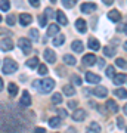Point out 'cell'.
<instances>
[{
	"instance_id": "obj_19",
	"label": "cell",
	"mask_w": 127,
	"mask_h": 133,
	"mask_svg": "<svg viewBox=\"0 0 127 133\" xmlns=\"http://www.w3.org/2000/svg\"><path fill=\"white\" fill-rule=\"evenodd\" d=\"M108 18L111 19V21H114V22H117V21L121 19V14H120L118 10H111L108 14Z\"/></svg>"
},
{
	"instance_id": "obj_16",
	"label": "cell",
	"mask_w": 127,
	"mask_h": 133,
	"mask_svg": "<svg viewBox=\"0 0 127 133\" xmlns=\"http://www.w3.org/2000/svg\"><path fill=\"white\" fill-rule=\"evenodd\" d=\"M86 80L89 83H99L101 81V77L96 76L95 72H86Z\"/></svg>"
},
{
	"instance_id": "obj_38",
	"label": "cell",
	"mask_w": 127,
	"mask_h": 133,
	"mask_svg": "<svg viewBox=\"0 0 127 133\" xmlns=\"http://www.w3.org/2000/svg\"><path fill=\"white\" fill-rule=\"evenodd\" d=\"M15 15H9L8 18H6V22H8V25H15Z\"/></svg>"
},
{
	"instance_id": "obj_40",
	"label": "cell",
	"mask_w": 127,
	"mask_h": 133,
	"mask_svg": "<svg viewBox=\"0 0 127 133\" xmlns=\"http://www.w3.org/2000/svg\"><path fill=\"white\" fill-rule=\"evenodd\" d=\"M62 5L65 6V8H71V6L74 5V0H62Z\"/></svg>"
},
{
	"instance_id": "obj_17",
	"label": "cell",
	"mask_w": 127,
	"mask_h": 133,
	"mask_svg": "<svg viewBox=\"0 0 127 133\" xmlns=\"http://www.w3.org/2000/svg\"><path fill=\"white\" fill-rule=\"evenodd\" d=\"M106 108H108L111 112H117L118 111V105L115 104V101L114 99H108L106 101Z\"/></svg>"
},
{
	"instance_id": "obj_2",
	"label": "cell",
	"mask_w": 127,
	"mask_h": 133,
	"mask_svg": "<svg viewBox=\"0 0 127 133\" xmlns=\"http://www.w3.org/2000/svg\"><path fill=\"white\" fill-rule=\"evenodd\" d=\"M16 70H18V65H16V62L14 59H10V58L5 59V62H3V74H12Z\"/></svg>"
},
{
	"instance_id": "obj_33",
	"label": "cell",
	"mask_w": 127,
	"mask_h": 133,
	"mask_svg": "<svg viewBox=\"0 0 127 133\" xmlns=\"http://www.w3.org/2000/svg\"><path fill=\"white\" fill-rule=\"evenodd\" d=\"M89 129H90V130H92L93 133H99V132H101V126H99L98 123H92Z\"/></svg>"
},
{
	"instance_id": "obj_34",
	"label": "cell",
	"mask_w": 127,
	"mask_h": 133,
	"mask_svg": "<svg viewBox=\"0 0 127 133\" xmlns=\"http://www.w3.org/2000/svg\"><path fill=\"white\" fill-rule=\"evenodd\" d=\"M38 24H40V27H46L47 24V19L44 15H38Z\"/></svg>"
},
{
	"instance_id": "obj_48",
	"label": "cell",
	"mask_w": 127,
	"mask_h": 133,
	"mask_svg": "<svg viewBox=\"0 0 127 133\" xmlns=\"http://www.w3.org/2000/svg\"><path fill=\"white\" fill-rule=\"evenodd\" d=\"M102 2H104L105 5H112V2H114V0H102Z\"/></svg>"
},
{
	"instance_id": "obj_7",
	"label": "cell",
	"mask_w": 127,
	"mask_h": 133,
	"mask_svg": "<svg viewBox=\"0 0 127 133\" xmlns=\"http://www.w3.org/2000/svg\"><path fill=\"white\" fill-rule=\"evenodd\" d=\"M43 55H44V59H46L47 62H50V64H53V62L56 61V55H55V52L50 50V49H46Z\"/></svg>"
},
{
	"instance_id": "obj_36",
	"label": "cell",
	"mask_w": 127,
	"mask_h": 133,
	"mask_svg": "<svg viewBox=\"0 0 127 133\" xmlns=\"http://www.w3.org/2000/svg\"><path fill=\"white\" fill-rule=\"evenodd\" d=\"M44 14H46V18H55V16H53L55 12H53L50 8H46V9H44Z\"/></svg>"
},
{
	"instance_id": "obj_15",
	"label": "cell",
	"mask_w": 127,
	"mask_h": 133,
	"mask_svg": "<svg viewBox=\"0 0 127 133\" xmlns=\"http://www.w3.org/2000/svg\"><path fill=\"white\" fill-rule=\"evenodd\" d=\"M75 28L78 30L80 33H86V30H87V25H86L84 19H77V21H75Z\"/></svg>"
},
{
	"instance_id": "obj_31",
	"label": "cell",
	"mask_w": 127,
	"mask_h": 133,
	"mask_svg": "<svg viewBox=\"0 0 127 133\" xmlns=\"http://www.w3.org/2000/svg\"><path fill=\"white\" fill-rule=\"evenodd\" d=\"M115 95H117L118 98H121V99H126V96H127L126 89H117V90H115Z\"/></svg>"
},
{
	"instance_id": "obj_26",
	"label": "cell",
	"mask_w": 127,
	"mask_h": 133,
	"mask_svg": "<svg viewBox=\"0 0 127 133\" xmlns=\"http://www.w3.org/2000/svg\"><path fill=\"white\" fill-rule=\"evenodd\" d=\"M8 90H9V93L12 96H15L16 93H18V86L15 84V83H9V86H8Z\"/></svg>"
},
{
	"instance_id": "obj_46",
	"label": "cell",
	"mask_w": 127,
	"mask_h": 133,
	"mask_svg": "<svg viewBox=\"0 0 127 133\" xmlns=\"http://www.w3.org/2000/svg\"><path fill=\"white\" fill-rule=\"evenodd\" d=\"M118 31H123V33H126V24H123L121 27H118Z\"/></svg>"
},
{
	"instance_id": "obj_41",
	"label": "cell",
	"mask_w": 127,
	"mask_h": 133,
	"mask_svg": "<svg viewBox=\"0 0 127 133\" xmlns=\"http://www.w3.org/2000/svg\"><path fill=\"white\" fill-rule=\"evenodd\" d=\"M71 80H72V83H75V84H81V78L77 76H72L71 77Z\"/></svg>"
},
{
	"instance_id": "obj_3",
	"label": "cell",
	"mask_w": 127,
	"mask_h": 133,
	"mask_svg": "<svg viewBox=\"0 0 127 133\" xmlns=\"http://www.w3.org/2000/svg\"><path fill=\"white\" fill-rule=\"evenodd\" d=\"M18 44H19V48H21V50H22L24 53H30L31 50H33L31 42H30V40H27V38H24V37L18 40Z\"/></svg>"
},
{
	"instance_id": "obj_51",
	"label": "cell",
	"mask_w": 127,
	"mask_h": 133,
	"mask_svg": "<svg viewBox=\"0 0 127 133\" xmlns=\"http://www.w3.org/2000/svg\"><path fill=\"white\" fill-rule=\"evenodd\" d=\"M0 21H2V16H0Z\"/></svg>"
},
{
	"instance_id": "obj_8",
	"label": "cell",
	"mask_w": 127,
	"mask_h": 133,
	"mask_svg": "<svg viewBox=\"0 0 127 133\" xmlns=\"http://www.w3.org/2000/svg\"><path fill=\"white\" fill-rule=\"evenodd\" d=\"M83 64L84 65H95L96 64V56H95L93 53H89V55H86V56H83Z\"/></svg>"
},
{
	"instance_id": "obj_47",
	"label": "cell",
	"mask_w": 127,
	"mask_h": 133,
	"mask_svg": "<svg viewBox=\"0 0 127 133\" xmlns=\"http://www.w3.org/2000/svg\"><path fill=\"white\" fill-rule=\"evenodd\" d=\"M96 61H98V65L101 66V68L104 66V64H105V62H104V59H96Z\"/></svg>"
},
{
	"instance_id": "obj_23",
	"label": "cell",
	"mask_w": 127,
	"mask_h": 133,
	"mask_svg": "<svg viewBox=\"0 0 127 133\" xmlns=\"http://www.w3.org/2000/svg\"><path fill=\"white\" fill-rule=\"evenodd\" d=\"M62 90H64V93H65V95H68V96H72L75 93V89L72 87V86H70V84L64 86V87H62Z\"/></svg>"
},
{
	"instance_id": "obj_43",
	"label": "cell",
	"mask_w": 127,
	"mask_h": 133,
	"mask_svg": "<svg viewBox=\"0 0 127 133\" xmlns=\"http://www.w3.org/2000/svg\"><path fill=\"white\" fill-rule=\"evenodd\" d=\"M58 114L61 115L62 118H65V117H66V112L64 111V109H58Z\"/></svg>"
},
{
	"instance_id": "obj_32",
	"label": "cell",
	"mask_w": 127,
	"mask_h": 133,
	"mask_svg": "<svg viewBox=\"0 0 127 133\" xmlns=\"http://www.w3.org/2000/svg\"><path fill=\"white\" fill-rule=\"evenodd\" d=\"M52 102L53 104H61L62 102V95L61 93H55V95L52 96Z\"/></svg>"
},
{
	"instance_id": "obj_25",
	"label": "cell",
	"mask_w": 127,
	"mask_h": 133,
	"mask_svg": "<svg viewBox=\"0 0 127 133\" xmlns=\"http://www.w3.org/2000/svg\"><path fill=\"white\" fill-rule=\"evenodd\" d=\"M64 62L68 64V65H74L77 61H75V58L72 55H64Z\"/></svg>"
},
{
	"instance_id": "obj_14",
	"label": "cell",
	"mask_w": 127,
	"mask_h": 133,
	"mask_svg": "<svg viewBox=\"0 0 127 133\" xmlns=\"http://www.w3.org/2000/svg\"><path fill=\"white\" fill-rule=\"evenodd\" d=\"M114 83L117 86H121L126 83V74H114Z\"/></svg>"
},
{
	"instance_id": "obj_27",
	"label": "cell",
	"mask_w": 127,
	"mask_h": 133,
	"mask_svg": "<svg viewBox=\"0 0 127 133\" xmlns=\"http://www.w3.org/2000/svg\"><path fill=\"white\" fill-rule=\"evenodd\" d=\"M38 64H40V62H38V58H31V59L27 61V65H28L30 68H36Z\"/></svg>"
},
{
	"instance_id": "obj_18",
	"label": "cell",
	"mask_w": 127,
	"mask_h": 133,
	"mask_svg": "<svg viewBox=\"0 0 127 133\" xmlns=\"http://www.w3.org/2000/svg\"><path fill=\"white\" fill-rule=\"evenodd\" d=\"M59 33V25L56 24H50L49 28H47V36H56Z\"/></svg>"
},
{
	"instance_id": "obj_30",
	"label": "cell",
	"mask_w": 127,
	"mask_h": 133,
	"mask_svg": "<svg viewBox=\"0 0 127 133\" xmlns=\"http://www.w3.org/2000/svg\"><path fill=\"white\" fill-rule=\"evenodd\" d=\"M38 74L40 76H46L47 74V66L44 64H38Z\"/></svg>"
},
{
	"instance_id": "obj_45",
	"label": "cell",
	"mask_w": 127,
	"mask_h": 133,
	"mask_svg": "<svg viewBox=\"0 0 127 133\" xmlns=\"http://www.w3.org/2000/svg\"><path fill=\"white\" fill-rule=\"evenodd\" d=\"M70 108H75V107H77V101H70Z\"/></svg>"
},
{
	"instance_id": "obj_39",
	"label": "cell",
	"mask_w": 127,
	"mask_h": 133,
	"mask_svg": "<svg viewBox=\"0 0 127 133\" xmlns=\"http://www.w3.org/2000/svg\"><path fill=\"white\" fill-rule=\"evenodd\" d=\"M117 123H118V127H120V129H126V121H124V118L118 117V118H117Z\"/></svg>"
},
{
	"instance_id": "obj_9",
	"label": "cell",
	"mask_w": 127,
	"mask_h": 133,
	"mask_svg": "<svg viewBox=\"0 0 127 133\" xmlns=\"http://www.w3.org/2000/svg\"><path fill=\"white\" fill-rule=\"evenodd\" d=\"M72 118H74L75 121H83V120L86 118V111L84 109H75L74 114H72Z\"/></svg>"
},
{
	"instance_id": "obj_10",
	"label": "cell",
	"mask_w": 127,
	"mask_h": 133,
	"mask_svg": "<svg viewBox=\"0 0 127 133\" xmlns=\"http://www.w3.org/2000/svg\"><path fill=\"white\" fill-rule=\"evenodd\" d=\"M21 105H24V107H30V105H31V96H30V93H28L27 90H24V92H22Z\"/></svg>"
},
{
	"instance_id": "obj_49",
	"label": "cell",
	"mask_w": 127,
	"mask_h": 133,
	"mask_svg": "<svg viewBox=\"0 0 127 133\" xmlns=\"http://www.w3.org/2000/svg\"><path fill=\"white\" fill-rule=\"evenodd\" d=\"M3 89V80H2V77H0V90Z\"/></svg>"
},
{
	"instance_id": "obj_28",
	"label": "cell",
	"mask_w": 127,
	"mask_h": 133,
	"mask_svg": "<svg viewBox=\"0 0 127 133\" xmlns=\"http://www.w3.org/2000/svg\"><path fill=\"white\" fill-rule=\"evenodd\" d=\"M64 42H65V37L59 34V36H56V37H55V40H53V44H55V46H61V44H64Z\"/></svg>"
},
{
	"instance_id": "obj_13",
	"label": "cell",
	"mask_w": 127,
	"mask_h": 133,
	"mask_svg": "<svg viewBox=\"0 0 127 133\" xmlns=\"http://www.w3.org/2000/svg\"><path fill=\"white\" fill-rule=\"evenodd\" d=\"M55 18L58 19V22H59L61 25H66V24H68V19H66L65 14H64L62 10H58V12H56V16H55Z\"/></svg>"
},
{
	"instance_id": "obj_42",
	"label": "cell",
	"mask_w": 127,
	"mask_h": 133,
	"mask_svg": "<svg viewBox=\"0 0 127 133\" xmlns=\"http://www.w3.org/2000/svg\"><path fill=\"white\" fill-rule=\"evenodd\" d=\"M30 5L34 6V8H37V6H40V0H28Z\"/></svg>"
},
{
	"instance_id": "obj_5",
	"label": "cell",
	"mask_w": 127,
	"mask_h": 133,
	"mask_svg": "<svg viewBox=\"0 0 127 133\" xmlns=\"http://www.w3.org/2000/svg\"><path fill=\"white\" fill-rule=\"evenodd\" d=\"M0 48L3 49V50H12L14 49V42L10 38H3L0 42Z\"/></svg>"
},
{
	"instance_id": "obj_11",
	"label": "cell",
	"mask_w": 127,
	"mask_h": 133,
	"mask_svg": "<svg viewBox=\"0 0 127 133\" xmlns=\"http://www.w3.org/2000/svg\"><path fill=\"white\" fill-rule=\"evenodd\" d=\"M93 93L98 96V98H105V96L108 95V89L104 87V86H99V87H96L93 90Z\"/></svg>"
},
{
	"instance_id": "obj_44",
	"label": "cell",
	"mask_w": 127,
	"mask_h": 133,
	"mask_svg": "<svg viewBox=\"0 0 127 133\" xmlns=\"http://www.w3.org/2000/svg\"><path fill=\"white\" fill-rule=\"evenodd\" d=\"M34 133H46V130H44L43 127H37L36 130H34Z\"/></svg>"
},
{
	"instance_id": "obj_29",
	"label": "cell",
	"mask_w": 127,
	"mask_h": 133,
	"mask_svg": "<svg viewBox=\"0 0 127 133\" xmlns=\"http://www.w3.org/2000/svg\"><path fill=\"white\" fill-rule=\"evenodd\" d=\"M104 53H105V56H114L115 55V50H114L112 48H109V46H105L104 48Z\"/></svg>"
},
{
	"instance_id": "obj_35",
	"label": "cell",
	"mask_w": 127,
	"mask_h": 133,
	"mask_svg": "<svg viewBox=\"0 0 127 133\" xmlns=\"http://www.w3.org/2000/svg\"><path fill=\"white\" fill-rule=\"evenodd\" d=\"M115 64H117L120 68H123V70L126 68V59H123V58H118L117 61H115Z\"/></svg>"
},
{
	"instance_id": "obj_21",
	"label": "cell",
	"mask_w": 127,
	"mask_h": 133,
	"mask_svg": "<svg viewBox=\"0 0 127 133\" xmlns=\"http://www.w3.org/2000/svg\"><path fill=\"white\" fill-rule=\"evenodd\" d=\"M89 48L92 49V50H99V49H101V44H99V42L96 40V38H90L89 40Z\"/></svg>"
},
{
	"instance_id": "obj_37",
	"label": "cell",
	"mask_w": 127,
	"mask_h": 133,
	"mask_svg": "<svg viewBox=\"0 0 127 133\" xmlns=\"http://www.w3.org/2000/svg\"><path fill=\"white\" fill-rule=\"evenodd\" d=\"M114 74H115V70H114V66H108V68H106V76H108L109 78H112Z\"/></svg>"
},
{
	"instance_id": "obj_4",
	"label": "cell",
	"mask_w": 127,
	"mask_h": 133,
	"mask_svg": "<svg viewBox=\"0 0 127 133\" xmlns=\"http://www.w3.org/2000/svg\"><path fill=\"white\" fill-rule=\"evenodd\" d=\"M31 21H33V16H31L30 14H21V15H19V22H21L22 27L30 25V24H31Z\"/></svg>"
},
{
	"instance_id": "obj_12",
	"label": "cell",
	"mask_w": 127,
	"mask_h": 133,
	"mask_svg": "<svg viewBox=\"0 0 127 133\" xmlns=\"http://www.w3.org/2000/svg\"><path fill=\"white\" fill-rule=\"evenodd\" d=\"M71 48H72V50H74V52L81 53V52H83L84 44H83V42H81V40H74V42H72V44H71Z\"/></svg>"
},
{
	"instance_id": "obj_20",
	"label": "cell",
	"mask_w": 127,
	"mask_h": 133,
	"mask_svg": "<svg viewBox=\"0 0 127 133\" xmlns=\"http://www.w3.org/2000/svg\"><path fill=\"white\" fill-rule=\"evenodd\" d=\"M49 126L53 127V129L59 127V126H61V118H59V117H52V118L49 120Z\"/></svg>"
},
{
	"instance_id": "obj_24",
	"label": "cell",
	"mask_w": 127,
	"mask_h": 133,
	"mask_svg": "<svg viewBox=\"0 0 127 133\" xmlns=\"http://www.w3.org/2000/svg\"><path fill=\"white\" fill-rule=\"evenodd\" d=\"M0 9L3 10V12H8V10L10 9L9 0H0Z\"/></svg>"
},
{
	"instance_id": "obj_1",
	"label": "cell",
	"mask_w": 127,
	"mask_h": 133,
	"mask_svg": "<svg viewBox=\"0 0 127 133\" xmlns=\"http://www.w3.org/2000/svg\"><path fill=\"white\" fill-rule=\"evenodd\" d=\"M33 86L37 89L38 92H42V93H49V92L52 90L53 87H55V81L52 78H44V80H36L33 83Z\"/></svg>"
},
{
	"instance_id": "obj_6",
	"label": "cell",
	"mask_w": 127,
	"mask_h": 133,
	"mask_svg": "<svg viewBox=\"0 0 127 133\" xmlns=\"http://www.w3.org/2000/svg\"><path fill=\"white\" fill-rule=\"evenodd\" d=\"M98 6L95 5V3H84V5H81V12L83 14H92L96 10Z\"/></svg>"
},
{
	"instance_id": "obj_22",
	"label": "cell",
	"mask_w": 127,
	"mask_h": 133,
	"mask_svg": "<svg viewBox=\"0 0 127 133\" xmlns=\"http://www.w3.org/2000/svg\"><path fill=\"white\" fill-rule=\"evenodd\" d=\"M30 37L33 38V42H38V38H40V33H38L37 28H31L30 30Z\"/></svg>"
},
{
	"instance_id": "obj_50",
	"label": "cell",
	"mask_w": 127,
	"mask_h": 133,
	"mask_svg": "<svg viewBox=\"0 0 127 133\" xmlns=\"http://www.w3.org/2000/svg\"><path fill=\"white\" fill-rule=\"evenodd\" d=\"M50 2H56V0H50Z\"/></svg>"
}]
</instances>
